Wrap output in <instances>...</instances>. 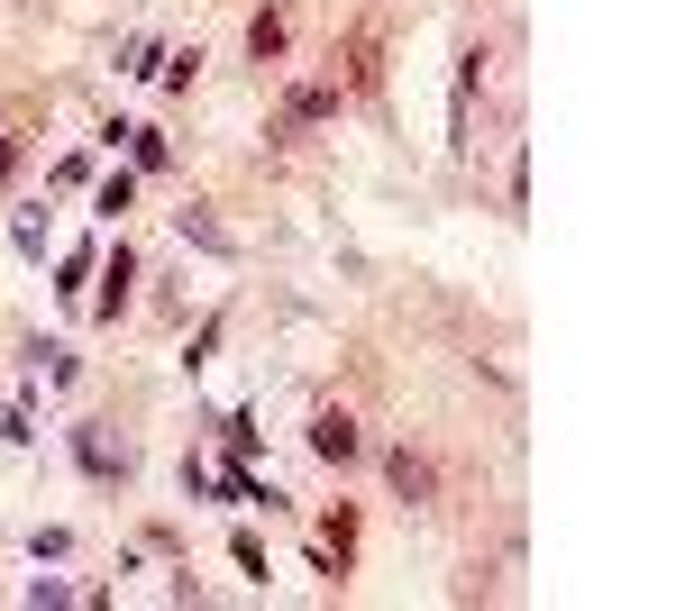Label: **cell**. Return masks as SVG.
I'll list each match as a JSON object with an SVG mask.
<instances>
[{
    "label": "cell",
    "instance_id": "obj_3",
    "mask_svg": "<svg viewBox=\"0 0 685 611\" xmlns=\"http://www.w3.org/2000/svg\"><path fill=\"white\" fill-rule=\"evenodd\" d=\"M393 483H402V493H412V502L429 493V466H421V456H412V447H402V456H393Z\"/></svg>",
    "mask_w": 685,
    "mask_h": 611
},
{
    "label": "cell",
    "instance_id": "obj_2",
    "mask_svg": "<svg viewBox=\"0 0 685 611\" xmlns=\"http://www.w3.org/2000/svg\"><path fill=\"white\" fill-rule=\"evenodd\" d=\"M129 284H138V265H129V247H119V256H110V292H101V311H110V320H119V301H129Z\"/></svg>",
    "mask_w": 685,
    "mask_h": 611
},
{
    "label": "cell",
    "instance_id": "obj_1",
    "mask_svg": "<svg viewBox=\"0 0 685 611\" xmlns=\"http://www.w3.org/2000/svg\"><path fill=\"white\" fill-rule=\"evenodd\" d=\"M311 447L329 456V466H339V456H357V420H347V411H320V420H311Z\"/></svg>",
    "mask_w": 685,
    "mask_h": 611
},
{
    "label": "cell",
    "instance_id": "obj_4",
    "mask_svg": "<svg viewBox=\"0 0 685 611\" xmlns=\"http://www.w3.org/2000/svg\"><path fill=\"white\" fill-rule=\"evenodd\" d=\"M247 46H257V56H284V19H274V10H265V19H257V28H247Z\"/></svg>",
    "mask_w": 685,
    "mask_h": 611
},
{
    "label": "cell",
    "instance_id": "obj_5",
    "mask_svg": "<svg viewBox=\"0 0 685 611\" xmlns=\"http://www.w3.org/2000/svg\"><path fill=\"white\" fill-rule=\"evenodd\" d=\"M184 238H201V247H228V238H220V219H211V211H201V201H192V211H184Z\"/></svg>",
    "mask_w": 685,
    "mask_h": 611
}]
</instances>
